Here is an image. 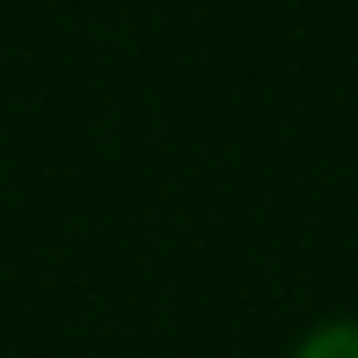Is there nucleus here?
I'll return each instance as SVG.
<instances>
[{"instance_id": "1", "label": "nucleus", "mask_w": 358, "mask_h": 358, "mask_svg": "<svg viewBox=\"0 0 358 358\" xmlns=\"http://www.w3.org/2000/svg\"><path fill=\"white\" fill-rule=\"evenodd\" d=\"M292 358H358V322H329V329H315Z\"/></svg>"}]
</instances>
